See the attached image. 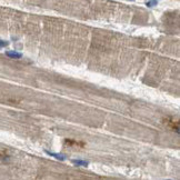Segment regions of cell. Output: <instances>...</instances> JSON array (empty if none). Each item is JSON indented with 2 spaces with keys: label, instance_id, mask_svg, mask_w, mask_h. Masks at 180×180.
<instances>
[{
  "label": "cell",
  "instance_id": "1",
  "mask_svg": "<svg viewBox=\"0 0 180 180\" xmlns=\"http://www.w3.org/2000/svg\"><path fill=\"white\" fill-rule=\"evenodd\" d=\"M48 156H50V157H53L56 158V159H58L60 161H64L66 160V156L62 155V153H57V152H51V151H48V150H45Z\"/></svg>",
  "mask_w": 180,
  "mask_h": 180
},
{
  "label": "cell",
  "instance_id": "4",
  "mask_svg": "<svg viewBox=\"0 0 180 180\" xmlns=\"http://www.w3.org/2000/svg\"><path fill=\"white\" fill-rule=\"evenodd\" d=\"M158 5V0H148L146 2V6L148 8H152V7H156Z\"/></svg>",
  "mask_w": 180,
  "mask_h": 180
},
{
  "label": "cell",
  "instance_id": "3",
  "mask_svg": "<svg viewBox=\"0 0 180 180\" xmlns=\"http://www.w3.org/2000/svg\"><path fill=\"white\" fill-rule=\"evenodd\" d=\"M71 162L74 163L77 167H88L89 166V162L86 161V160H80V159H74L71 160Z\"/></svg>",
  "mask_w": 180,
  "mask_h": 180
},
{
  "label": "cell",
  "instance_id": "2",
  "mask_svg": "<svg viewBox=\"0 0 180 180\" xmlns=\"http://www.w3.org/2000/svg\"><path fill=\"white\" fill-rule=\"evenodd\" d=\"M6 56L9 57V58L12 59H20L22 57V55L18 51H15V50H11V51H6Z\"/></svg>",
  "mask_w": 180,
  "mask_h": 180
},
{
  "label": "cell",
  "instance_id": "5",
  "mask_svg": "<svg viewBox=\"0 0 180 180\" xmlns=\"http://www.w3.org/2000/svg\"><path fill=\"white\" fill-rule=\"evenodd\" d=\"M9 45V42L6 40H2V39H0V48H5Z\"/></svg>",
  "mask_w": 180,
  "mask_h": 180
}]
</instances>
